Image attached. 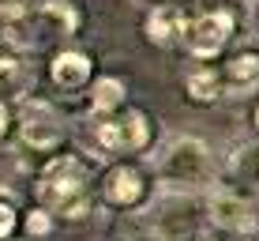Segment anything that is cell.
I'll list each match as a JSON object with an SVG mask.
<instances>
[{"mask_svg": "<svg viewBox=\"0 0 259 241\" xmlns=\"http://www.w3.org/2000/svg\"><path fill=\"white\" fill-rule=\"evenodd\" d=\"M26 23V38H30V53L41 49L46 42H60L75 38L83 26V12L75 8V0H38L23 12Z\"/></svg>", "mask_w": 259, "mask_h": 241, "instance_id": "obj_9", "label": "cell"}, {"mask_svg": "<svg viewBox=\"0 0 259 241\" xmlns=\"http://www.w3.org/2000/svg\"><path fill=\"white\" fill-rule=\"evenodd\" d=\"M255 230H259V196H255Z\"/></svg>", "mask_w": 259, "mask_h": 241, "instance_id": "obj_25", "label": "cell"}, {"mask_svg": "<svg viewBox=\"0 0 259 241\" xmlns=\"http://www.w3.org/2000/svg\"><path fill=\"white\" fill-rule=\"evenodd\" d=\"M30 4L34 0H0V19H4V15H23Z\"/></svg>", "mask_w": 259, "mask_h": 241, "instance_id": "obj_20", "label": "cell"}, {"mask_svg": "<svg viewBox=\"0 0 259 241\" xmlns=\"http://www.w3.org/2000/svg\"><path fill=\"white\" fill-rule=\"evenodd\" d=\"M222 76H226L229 94H244L252 87H259V42H248V46L229 53L222 60Z\"/></svg>", "mask_w": 259, "mask_h": 241, "instance_id": "obj_14", "label": "cell"}, {"mask_svg": "<svg viewBox=\"0 0 259 241\" xmlns=\"http://www.w3.org/2000/svg\"><path fill=\"white\" fill-rule=\"evenodd\" d=\"M181 87L188 94V102H195V106H214L229 94L222 64H214V60H195L188 72L181 76Z\"/></svg>", "mask_w": 259, "mask_h": 241, "instance_id": "obj_12", "label": "cell"}, {"mask_svg": "<svg viewBox=\"0 0 259 241\" xmlns=\"http://www.w3.org/2000/svg\"><path fill=\"white\" fill-rule=\"evenodd\" d=\"M150 4H158V0H150ZM165 4H188V0H165Z\"/></svg>", "mask_w": 259, "mask_h": 241, "instance_id": "obj_24", "label": "cell"}, {"mask_svg": "<svg viewBox=\"0 0 259 241\" xmlns=\"http://www.w3.org/2000/svg\"><path fill=\"white\" fill-rule=\"evenodd\" d=\"M30 94V68L19 53H0V98Z\"/></svg>", "mask_w": 259, "mask_h": 241, "instance_id": "obj_16", "label": "cell"}, {"mask_svg": "<svg viewBox=\"0 0 259 241\" xmlns=\"http://www.w3.org/2000/svg\"><path fill=\"white\" fill-rule=\"evenodd\" d=\"M15 136L23 147H30L34 155H53L60 151V144L68 140V124L64 113L49 102V98H34L26 94L15 106Z\"/></svg>", "mask_w": 259, "mask_h": 241, "instance_id": "obj_6", "label": "cell"}, {"mask_svg": "<svg viewBox=\"0 0 259 241\" xmlns=\"http://www.w3.org/2000/svg\"><path fill=\"white\" fill-rule=\"evenodd\" d=\"M23 230V203L12 189L0 185V241H12Z\"/></svg>", "mask_w": 259, "mask_h": 241, "instance_id": "obj_17", "label": "cell"}, {"mask_svg": "<svg viewBox=\"0 0 259 241\" xmlns=\"http://www.w3.org/2000/svg\"><path fill=\"white\" fill-rule=\"evenodd\" d=\"M120 106H128V83L120 76H94V83L87 87V117H105Z\"/></svg>", "mask_w": 259, "mask_h": 241, "instance_id": "obj_15", "label": "cell"}, {"mask_svg": "<svg viewBox=\"0 0 259 241\" xmlns=\"http://www.w3.org/2000/svg\"><path fill=\"white\" fill-rule=\"evenodd\" d=\"M158 192V177L150 166L136 162V158H113L109 166L98 174V203L117 215H132L143 211Z\"/></svg>", "mask_w": 259, "mask_h": 241, "instance_id": "obj_5", "label": "cell"}, {"mask_svg": "<svg viewBox=\"0 0 259 241\" xmlns=\"http://www.w3.org/2000/svg\"><path fill=\"white\" fill-rule=\"evenodd\" d=\"M207 226L203 192L162 189L147 203V230L154 241H195Z\"/></svg>", "mask_w": 259, "mask_h": 241, "instance_id": "obj_4", "label": "cell"}, {"mask_svg": "<svg viewBox=\"0 0 259 241\" xmlns=\"http://www.w3.org/2000/svg\"><path fill=\"white\" fill-rule=\"evenodd\" d=\"M15 132V110L8 106V98H0V144Z\"/></svg>", "mask_w": 259, "mask_h": 241, "instance_id": "obj_19", "label": "cell"}, {"mask_svg": "<svg viewBox=\"0 0 259 241\" xmlns=\"http://www.w3.org/2000/svg\"><path fill=\"white\" fill-rule=\"evenodd\" d=\"M237 241H259V230H252V234H240Z\"/></svg>", "mask_w": 259, "mask_h": 241, "instance_id": "obj_22", "label": "cell"}, {"mask_svg": "<svg viewBox=\"0 0 259 241\" xmlns=\"http://www.w3.org/2000/svg\"><path fill=\"white\" fill-rule=\"evenodd\" d=\"M188 19H192L188 4H165V0H158V4H150L147 12H143L139 30L154 49H181Z\"/></svg>", "mask_w": 259, "mask_h": 241, "instance_id": "obj_11", "label": "cell"}, {"mask_svg": "<svg viewBox=\"0 0 259 241\" xmlns=\"http://www.w3.org/2000/svg\"><path fill=\"white\" fill-rule=\"evenodd\" d=\"M12 241H15V237H12Z\"/></svg>", "mask_w": 259, "mask_h": 241, "instance_id": "obj_26", "label": "cell"}, {"mask_svg": "<svg viewBox=\"0 0 259 241\" xmlns=\"http://www.w3.org/2000/svg\"><path fill=\"white\" fill-rule=\"evenodd\" d=\"M248 121H252V128H255V136H259V94L252 98V110H248Z\"/></svg>", "mask_w": 259, "mask_h": 241, "instance_id": "obj_21", "label": "cell"}, {"mask_svg": "<svg viewBox=\"0 0 259 241\" xmlns=\"http://www.w3.org/2000/svg\"><path fill=\"white\" fill-rule=\"evenodd\" d=\"M98 68L94 57L79 46H57L49 53V64H46V79L57 94H83L87 87L94 83Z\"/></svg>", "mask_w": 259, "mask_h": 241, "instance_id": "obj_10", "label": "cell"}, {"mask_svg": "<svg viewBox=\"0 0 259 241\" xmlns=\"http://www.w3.org/2000/svg\"><path fill=\"white\" fill-rule=\"evenodd\" d=\"M203 208H207V222L222 234H252L255 230V196L237 189L229 181H214L203 192Z\"/></svg>", "mask_w": 259, "mask_h": 241, "instance_id": "obj_8", "label": "cell"}, {"mask_svg": "<svg viewBox=\"0 0 259 241\" xmlns=\"http://www.w3.org/2000/svg\"><path fill=\"white\" fill-rule=\"evenodd\" d=\"M237 26H240V15L233 8H226V4L203 8V12H195L188 19V26H184L181 49L188 53L192 60H218L222 53L229 49Z\"/></svg>", "mask_w": 259, "mask_h": 241, "instance_id": "obj_7", "label": "cell"}, {"mask_svg": "<svg viewBox=\"0 0 259 241\" xmlns=\"http://www.w3.org/2000/svg\"><path fill=\"white\" fill-rule=\"evenodd\" d=\"M91 136L94 147L109 158H136L143 151H150L158 136V121L150 117L139 106H120L117 113H105V117H91Z\"/></svg>", "mask_w": 259, "mask_h": 241, "instance_id": "obj_3", "label": "cell"}, {"mask_svg": "<svg viewBox=\"0 0 259 241\" xmlns=\"http://www.w3.org/2000/svg\"><path fill=\"white\" fill-rule=\"evenodd\" d=\"M154 177L158 189H177V192H207L218 181V158L207 140L181 132L154 155Z\"/></svg>", "mask_w": 259, "mask_h": 241, "instance_id": "obj_2", "label": "cell"}, {"mask_svg": "<svg viewBox=\"0 0 259 241\" xmlns=\"http://www.w3.org/2000/svg\"><path fill=\"white\" fill-rule=\"evenodd\" d=\"M53 230H57V215L46 211L41 203H34V208L23 211V234L26 237H49Z\"/></svg>", "mask_w": 259, "mask_h": 241, "instance_id": "obj_18", "label": "cell"}, {"mask_svg": "<svg viewBox=\"0 0 259 241\" xmlns=\"http://www.w3.org/2000/svg\"><path fill=\"white\" fill-rule=\"evenodd\" d=\"M195 241H222V237H214V234H199Z\"/></svg>", "mask_w": 259, "mask_h": 241, "instance_id": "obj_23", "label": "cell"}, {"mask_svg": "<svg viewBox=\"0 0 259 241\" xmlns=\"http://www.w3.org/2000/svg\"><path fill=\"white\" fill-rule=\"evenodd\" d=\"M218 177L237 185V189H244V192H252V196H259V136L229 151V158L218 166Z\"/></svg>", "mask_w": 259, "mask_h": 241, "instance_id": "obj_13", "label": "cell"}, {"mask_svg": "<svg viewBox=\"0 0 259 241\" xmlns=\"http://www.w3.org/2000/svg\"><path fill=\"white\" fill-rule=\"evenodd\" d=\"M34 203L57 215V222H87L98 208L94 162L79 151H53L34 174Z\"/></svg>", "mask_w": 259, "mask_h": 241, "instance_id": "obj_1", "label": "cell"}]
</instances>
